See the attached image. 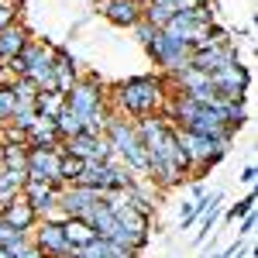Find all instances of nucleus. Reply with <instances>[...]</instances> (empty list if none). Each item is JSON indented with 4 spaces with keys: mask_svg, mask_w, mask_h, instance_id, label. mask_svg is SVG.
I'll return each instance as SVG.
<instances>
[{
    "mask_svg": "<svg viewBox=\"0 0 258 258\" xmlns=\"http://www.w3.org/2000/svg\"><path fill=\"white\" fill-rule=\"evenodd\" d=\"M165 100H169V83L162 76H131L107 93V110H114L127 120H138L162 114Z\"/></svg>",
    "mask_w": 258,
    "mask_h": 258,
    "instance_id": "f257e3e1",
    "label": "nucleus"
},
{
    "mask_svg": "<svg viewBox=\"0 0 258 258\" xmlns=\"http://www.w3.org/2000/svg\"><path fill=\"white\" fill-rule=\"evenodd\" d=\"M145 48H148L152 62L159 66V73L165 76V80H169V76H176V73H182V69H189V45L165 38L162 31H159L152 41H148Z\"/></svg>",
    "mask_w": 258,
    "mask_h": 258,
    "instance_id": "f03ea898",
    "label": "nucleus"
},
{
    "mask_svg": "<svg viewBox=\"0 0 258 258\" xmlns=\"http://www.w3.org/2000/svg\"><path fill=\"white\" fill-rule=\"evenodd\" d=\"M66 107H73L83 120L90 117V114H97V110H107V90H103V83L93 73L80 76L76 86L66 93Z\"/></svg>",
    "mask_w": 258,
    "mask_h": 258,
    "instance_id": "7ed1b4c3",
    "label": "nucleus"
},
{
    "mask_svg": "<svg viewBox=\"0 0 258 258\" xmlns=\"http://www.w3.org/2000/svg\"><path fill=\"white\" fill-rule=\"evenodd\" d=\"M31 244H35L45 258H69L73 255L62 224L59 220H48V217H38V224L31 227Z\"/></svg>",
    "mask_w": 258,
    "mask_h": 258,
    "instance_id": "20e7f679",
    "label": "nucleus"
},
{
    "mask_svg": "<svg viewBox=\"0 0 258 258\" xmlns=\"http://www.w3.org/2000/svg\"><path fill=\"white\" fill-rule=\"evenodd\" d=\"M103 193L93 189V186H80V182H69V186H62L59 189V203H55V210H59L62 217H86L93 207H97Z\"/></svg>",
    "mask_w": 258,
    "mask_h": 258,
    "instance_id": "39448f33",
    "label": "nucleus"
},
{
    "mask_svg": "<svg viewBox=\"0 0 258 258\" xmlns=\"http://www.w3.org/2000/svg\"><path fill=\"white\" fill-rule=\"evenodd\" d=\"M210 86L220 100H244L248 86H251V73H248V66L234 62V66H224L217 73H210Z\"/></svg>",
    "mask_w": 258,
    "mask_h": 258,
    "instance_id": "423d86ee",
    "label": "nucleus"
},
{
    "mask_svg": "<svg viewBox=\"0 0 258 258\" xmlns=\"http://www.w3.org/2000/svg\"><path fill=\"white\" fill-rule=\"evenodd\" d=\"M59 145L55 148H28V165H24V179H41L59 186Z\"/></svg>",
    "mask_w": 258,
    "mask_h": 258,
    "instance_id": "0eeeda50",
    "label": "nucleus"
},
{
    "mask_svg": "<svg viewBox=\"0 0 258 258\" xmlns=\"http://www.w3.org/2000/svg\"><path fill=\"white\" fill-rule=\"evenodd\" d=\"M59 189H62V186L41 182V179H24L18 193H21V200H24L38 217H45V214H52V210H55V203H59Z\"/></svg>",
    "mask_w": 258,
    "mask_h": 258,
    "instance_id": "6e6552de",
    "label": "nucleus"
},
{
    "mask_svg": "<svg viewBox=\"0 0 258 258\" xmlns=\"http://www.w3.org/2000/svg\"><path fill=\"white\" fill-rule=\"evenodd\" d=\"M238 59V45H210V48H200V52H189V69H200V73H217L224 66H234Z\"/></svg>",
    "mask_w": 258,
    "mask_h": 258,
    "instance_id": "1a4fd4ad",
    "label": "nucleus"
},
{
    "mask_svg": "<svg viewBox=\"0 0 258 258\" xmlns=\"http://www.w3.org/2000/svg\"><path fill=\"white\" fill-rule=\"evenodd\" d=\"M97 11L110 21L114 28H127L141 21V4L138 0H97Z\"/></svg>",
    "mask_w": 258,
    "mask_h": 258,
    "instance_id": "9d476101",
    "label": "nucleus"
},
{
    "mask_svg": "<svg viewBox=\"0 0 258 258\" xmlns=\"http://www.w3.org/2000/svg\"><path fill=\"white\" fill-rule=\"evenodd\" d=\"M52 80H55V93H69L76 80H80V66H76V55L73 52H66V48H55V55H52Z\"/></svg>",
    "mask_w": 258,
    "mask_h": 258,
    "instance_id": "9b49d317",
    "label": "nucleus"
},
{
    "mask_svg": "<svg viewBox=\"0 0 258 258\" xmlns=\"http://www.w3.org/2000/svg\"><path fill=\"white\" fill-rule=\"evenodd\" d=\"M80 186H93L100 193H114V169L107 162H83L80 169Z\"/></svg>",
    "mask_w": 258,
    "mask_h": 258,
    "instance_id": "f8f14e48",
    "label": "nucleus"
},
{
    "mask_svg": "<svg viewBox=\"0 0 258 258\" xmlns=\"http://www.w3.org/2000/svg\"><path fill=\"white\" fill-rule=\"evenodd\" d=\"M0 220H7V224H14L18 231H31L35 224H38V214L21 200V193L18 197H11L7 203H4V210H0Z\"/></svg>",
    "mask_w": 258,
    "mask_h": 258,
    "instance_id": "ddd939ff",
    "label": "nucleus"
},
{
    "mask_svg": "<svg viewBox=\"0 0 258 258\" xmlns=\"http://www.w3.org/2000/svg\"><path fill=\"white\" fill-rule=\"evenodd\" d=\"M28 38H31V35H28V28H24L21 21H18V24L0 28V62H11L21 48L28 45Z\"/></svg>",
    "mask_w": 258,
    "mask_h": 258,
    "instance_id": "4468645a",
    "label": "nucleus"
},
{
    "mask_svg": "<svg viewBox=\"0 0 258 258\" xmlns=\"http://www.w3.org/2000/svg\"><path fill=\"white\" fill-rule=\"evenodd\" d=\"M59 131H55V120L52 117H38V124L28 131V138H24V145L28 148H55L59 145Z\"/></svg>",
    "mask_w": 258,
    "mask_h": 258,
    "instance_id": "2eb2a0df",
    "label": "nucleus"
},
{
    "mask_svg": "<svg viewBox=\"0 0 258 258\" xmlns=\"http://www.w3.org/2000/svg\"><path fill=\"white\" fill-rule=\"evenodd\" d=\"M24 165H28V145L4 141L0 145V169H11V172H21L24 176Z\"/></svg>",
    "mask_w": 258,
    "mask_h": 258,
    "instance_id": "dca6fc26",
    "label": "nucleus"
},
{
    "mask_svg": "<svg viewBox=\"0 0 258 258\" xmlns=\"http://www.w3.org/2000/svg\"><path fill=\"white\" fill-rule=\"evenodd\" d=\"M62 231H66V241H69V248H73V251L83 248V244H90V241L97 238V234H93V227H90L86 220H80V217H66V220H62Z\"/></svg>",
    "mask_w": 258,
    "mask_h": 258,
    "instance_id": "f3484780",
    "label": "nucleus"
},
{
    "mask_svg": "<svg viewBox=\"0 0 258 258\" xmlns=\"http://www.w3.org/2000/svg\"><path fill=\"white\" fill-rule=\"evenodd\" d=\"M28 241H31V231H18L14 224L0 220V248H7V251H11V258H14V251H21Z\"/></svg>",
    "mask_w": 258,
    "mask_h": 258,
    "instance_id": "a211bd4d",
    "label": "nucleus"
},
{
    "mask_svg": "<svg viewBox=\"0 0 258 258\" xmlns=\"http://www.w3.org/2000/svg\"><path fill=\"white\" fill-rule=\"evenodd\" d=\"M55 131H59L62 141L73 138V135H80V131H83V117L73 110V107H66V103H62V110L55 114Z\"/></svg>",
    "mask_w": 258,
    "mask_h": 258,
    "instance_id": "6ab92c4d",
    "label": "nucleus"
},
{
    "mask_svg": "<svg viewBox=\"0 0 258 258\" xmlns=\"http://www.w3.org/2000/svg\"><path fill=\"white\" fill-rule=\"evenodd\" d=\"M220 214H224V197H214V203H210V210L200 217V231H197V244H203L207 241V234H214V227H217V220H220Z\"/></svg>",
    "mask_w": 258,
    "mask_h": 258,
    "instance_id": "aec40b11",
    "label": "nucleus"
},
{
    "mask_svg": "<svg viewBox=\"0 0 258 258\" xmlns=\"http://www.w3.org/2000/svg\"><path fill=\"white\" fill-rule=\"evenodd\" d=\"M11 93H14V100H18V107H35L38 86H35L31 80H24V76H18V80H11Z\"/></svg>",
    "mask_w": 258,
    "mask_h": 258,
    "instance_id": "412c9836",
    "label": "nucleus"
},
{
    "mask_svg": "<svg viewBox=\"0 0 258 258\" xmlns=\"http://www.w3.org/2000/svg\"><path fill=\"white\" fill-rule=\"evenodd\" d=\"M62 103H66V97L55 93V90H48V93H38L35 110H38V117H52V120H55V114L62 110Z\"/></svg>",
    "mask_w": 258,
    "mask_h": 258,
    "instance_id": "4be33fe9",
    "label": "nucleus"
},
{
    "mask_svg": "<svg viewBox=\"0 0 258 258\" xmlns=\"http://www.w3.org/2000/svg\"><path fill=\"white\" fill-rule=\"evenodd\" d=\"M35 124H38V110H35V107H18L14 117H11V127H14L18 135H24V138H28V131H31Z\"/></svg>",
    "mask_w": 258,
    "mask_h": 258,
    "instance_id": "5701e85b",
    "label": "nucleus"
},
{
    "mask_svg": "<svg viewBox=\"0 0 258 258\" xmlns=\"http://www.w3.org/2000/svg\"><path fill=\"white\" fill-rule=\"evenodd\" d=\"M14 110H18V100H14V93H11V83H0V127L11 124Z\"/></svg>",
    "mask_w": 258,
    "mask_h": 258,
    "instance_id": "b1692460",
    "label": "nucleus"
},
{
    "mask_svg": "<svg viewBox=\"0 0 258 258\" xmlns=\"http://www.w3.org/2000/svg\"><path fill=\"white\" fill-rule=\"evenodd\" d=\"M80 169H83V162H80V159H73V155H62V162H59V186H69V182H76V179H80Z\"/></svg>",
    "mask_w": 258,
    "mask_h": 258,
    "instance_id": "393cba45",
    "label": "nucleus"
},
{
    "mask_svg": "<svg viewBox=\"0 0 258 258\" xmlns=\"http://www.w3.org/2000/svg\"><path fill=\"white\" fill-rule=\"evenodd\" d=\"M248 214H255V193H248V197H241L238 203H231L224 217L231 220V224H238V220H241V217H248Z\"/></svg>",
    "mask_w": 258,
    "mask_h": 258,
    "instance_id": "a878e982",
    "label": "nucleus"
},
{
    "mask_svg": "<svg viewBox=\"0 0 258 258\" xmlns=\"http://www.w3.org/2000/svg\"><path fill=\"white\" fill-rule=\"evenodd\" d=\"M21 4L18 0H0V28H7V24H18V11Z\"/></svg>",
    "mask_w": 258,
    "mask_h": 258,
    "instance_id": "bb28decb",
    "label": "nucleus"
},
{
    "mask_svg": "<svg viewBox=\"0 0 258 258\" xmlns=\"http://www.w3.org/2000/svg\"><path fill=\"white\" fill-rule=\"evenodd\" d=\"M197 220H200V214H197V207H193V200H189V203H182V210H179V227H182V231H189Z\"/></svg>",
    "mask_w": 258,
    "mask_h": 258,
    "instance_id": "cd10ccee",
    "label": "nucleus"
},
{
    "mask_svg": "<svg viewBox=\"0 0 258 258\" xmlns=\"http://www.w3.org/2000/svg\"><path fill=\"white\" fill-rule=\"evenodd\" d=\"M207 38H210V45H231V31L227 28H220L217 21L207 28Z\"/></svg>",
    "mask_w": 258,
    "mask_h": 258,
    "instance_id": "c85d7f7f",
    "label": "nucleus"
},
{
    "mask_svg": "<svg viewBox=\"0 0 258 258\" xmlns=\"http://www.w3.org/2000/svg\"><path fill=\"white\" fill-rule=\"evenodd\" d=\"M131 31H135V38H138L141 45H148V41L159 35V31H155V28H152L148 21H138V24H131Z\"/></svg>",
    "mask_w": 258,
    "mask_h": 258,
    "instance_id": "c756f323",
    "label": "nucleus"
},
{
    "mask_svg": "<svg viewBox=\"0 0 258 258\" xmlns=\"http://www.w3.org/2000/svg\"><path fill=\"white\" fill-rule=\"evenodd\" d=\"M251 231H255V214H248V217L238 220V238H248Z\"/></svg>",
    "mask_w": 258,
    "mask_h": 258,
    "instance_id": "7c9ffc66",
    "label": "nucleus"
},
{
    "mask_svg": "<svg viewBox=\"0 0 258 258\" xmlns=\"http://www.w3.org/2000/svg\"><path fill=\"white\" fill-rule=\"evenodd\" d=\"M241 182H244V186H255V179H258V169L255 165H244V169H241Z\"/></svg>",
    "mask_w": 258,
    "mask_h": 258,
    "instance_id": "2f4dec72",
    "label": "nucleus"
},
{
    "mask_svg": "<svg viewBox=\"0 0 258 258\" xmlns=\"http://www.w3.org/2000/svg\"><path fill=\"white\" fill-rule=\"evenodd\" d=\"M165 4L179 14V11H189V7H197V4H203V0H165Z\"/></svg>",
    "mask_w": 258,
    "mask_h": 258,
    "instance_id": "473e14b6",
    "label": "nucleus"
},
{
    "mask_svg": "<svg viewBox=\"0 0 258 258\" xmlns=\"http://www.w3.org/2000/svg\"><path fill=\"white\" fill-rule=\"evenodd\" d=\"M14 258H45L38 251V248H35V244H31V241H28V244H24V248H21V251H14Z\"/></svg>",
    "mask_w": 258,
    "mask_h": 258,
    "instance_id": "72a5a7b5",
    "label": "nucleus"
},
{
    "mask_svg": "<svg viewBox=\"0 0 258 258\" xmlns=\"http://www.w3.org/2000/svg\"><path fill=\"white\" fill-rule=\"evenodd\" d=\"M189 197H193V200H203V197H207V186H203V179H193V182H189Z\"/></svg>",
    "mask_w": 258,
    "mask_h": 258,
    "instance_id": "f704fd0d",
    "label": "nucleus"
},
{
    "mask_svg": "<svg viewBox=\"0 0 258 258\" xmlns=\"http://www.w3.org/2000/svg\"><path fill=\"white\" fill-rule=\"evenodd\" d=\"M238 258H255V255H238Z\"/></svg>",
    "mask_w": 258,
    "mask_h": 258,
    "instance_id": "c9c22d12",
    "label": "nucleus"
},
{
    "mask_svg": "<svg viewBox=\"0 0 258 258\" xmlns=\"http://www.w3.org/2000/svg\"><path fill=\"white\" fill-rule=\"evenodd\" d=\"M138 4H148V0H138Z\"/></svg>",
    "mask_w": 258,
    "mask_h": 258,
    "instance_id": "e433bc0d",
    "label": "nucleus"
},
{
    "mask_svg": "<svg viewBox=\"0 0 258 258\" xmlns=\"http://www.w3.org/2000/svg\"><path fill=\"white\" fill-rule=\"evenodd\" d=\"M0 66H4V62H0Z\"/></svg>",
    "mask_w": 258,
    "mask_h": 258,
    "instance_id": "4c0bfd02",
    "label": "nucleus"
}]
</instances>
